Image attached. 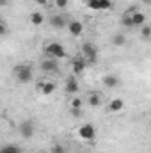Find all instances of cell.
I'll return each mask as SVG.
<instances>
[{
	"instance_id": "cell-1",
	"label": "cell",
	"mask_w": 151,
	"mask_h": 153,
	"mask_svg": "<svg viewBox=\"0 0 151 153\" xmlns=\"http://www.w3.org/2000/svg\"><path fill=\"white\" fill-rule=\"evenodd\" d=\"M13 73H14V78H16L20 84H29V82L34 78L32 68H30L29 64H18V66H14Z\"/></svg>"
},
{
	"instance_id": "cell-2",
	"label": "cell",
	"mask_w": 151,
	"mask_h": 153,
	"mask_svg": "<svg viewBox=\"0 0 151 153\" xmlns=\"http://www.w3.org/2000/svg\"><path fill=\"white\" fill-rule=\"evenodd\" d=\"M44 52H46V55H50L52 59H57V61H61V59H64V57L68 55L64 45H62V43H57V41L48 43V45L44 46Z\"/></svg>"
},
{
	"instance_id": "cell-3",
	"label": "cell",
	"mask_w": 151,
	"mask_h": 153,
	"mask_svg": "<svg viewBox=\"0 0 151 153\" xmlns=\"http://www.w3.org/2000/svg\"><path fill=\"white\" fill-rule=\"evenodd\" d=\"M82 57L87 61V64H94L98 57V50L93 43H84L82 45Z\"/></svg>"
},
{
	"instance_id": "cell-4",
	"label": "cell",
	"mask_w": 151,
	"mask_h": 153,
	"mask_svg": "<svg viewBox=\"0 0 151 153\" xmlns=\"http://www.w3.org/2000/svg\"><path fill=\"white\" fill-rule=\"evenodd\" d=\"M18 132H20V135H21V137L30 139V137L34 135V132H36V126H34V123H32L30 119H25V121H21V123H20Z\"/></svg>"
},
{
	"instance_id": "cell-5",
	"label": "cell",
	"mask_w": 151,
	"mask_h": 153,
	"mask_svg": "<svg viewBox=\"0 0 151 153\" xmlns=\"http://www.w3.org/2000/svg\"><path fill=\"white\" fill-rule=\"evenodd\" d=\"M78 135H80V139H84V141H93V139L96 137V128H94L91 123H84V125L78 128Z\"/></svg>"
},
{
	"instance_id": "cell-6",
	"label": "cell",
	"mask_w": 151,
	"mask_h": 153,
	"mask_svg": "<svg viewBox=\"0 0 151 153\" xmlns=\"http://www.w3.org/2000/svg\"><path fill=\"white\" fill-rule=\"evenodd\" d=\"M85 68H87V61L82 55H76V57L71 59V71H73V75H82L85 71Z\"/></svg>"
},
{
	"instance_id": "cell-7",
	"label": "cell",
	"mask_w": 151,
	"mask_h": 153,
	"mask_svg": "<svg viewBox=\"0 0 151 153\" xmlns=\"http://www.w3.org/2000/svg\"><path fill=\"white\" fill-rule=\"evenodd\" d=\"M39 66H41V70L44 73H57L59 71V62H57V59H52V57L50 59H44Z\"/></svg>"
},
{
	"instance_id": "cell-8",
	"label": "cell",
	"mask_w": 151,
	"mask_h": 153,
	"mask_svg": "<svg viewBox=\"0 0 151 153\" xmlns=\"http://www.w3.org/2000/svg\"><path fill=\"white\" fill-rule=\"evenodd\" d=\"M68 30H70L71 36L78 38V36L84 34V23L78 22V20H70V23H68Z\"/></svg>"
},
{
	"instance_id": "cell-9",
	"label": "cell",
	"mask_w": 151,
	"mask_h": 153,
	"mask_svg": "<svg viewBox=\"0 0 151 153\" xmlns=\"http://www.w3.org/2000/svg\"><path fill=\"white\" fill-rule=\"evenodd\" d=\"M68 23L70 22H66V18L62 16V14H53L52 18H50V25L53 27V29H64V27H68Z\"/></svg>"
},
{
	"instance_id": "cell-10",
	"label": "cell",
	"mask_w": 151,
	"mask_h": 153,
	"mask_svg": "<svg viewBox=\"0 0 151 153\" xmlns=\"http://www.w3.org/2000/svg\"><path fill=\"white\" fill-rule=\"evenodd\" d=\"M78 89H80V85H78L76 75L68 76V80H66V93H70V94H76Z\"/></svg>"
},
{
	"instance_id": "cell-11",
	"label": "cell",
	"mask_w": 151,
	"mask_h": 153,
	"mask_svg": "<svg viewBox=\"0 0 151 153\" xmlns=\"http://www.w3.org/2000/svg\"><path fill=\"white\" fill-rule=\"evenodd\" d=\"M132 20H133V25H135V27L146 25V14L141 13V11H132Z\"/></svg>"
},
{
	"instance_id": "cell-12",
	"label": "cell",
	"mask_w": 151,
	"mask_h": 153,
	"mask_svg": "<svg viewBox=\"0 0 151 153\" xmlns=\"http://www.w3.org/2000/svg\"><path fill=\"white\" fill-rule=\"evenodd\" d=\"M39 91L48 96V94H52V93L55 91V84H53L52 80H43V82L39 84Z\"/></svg>"
},
{
	"instance_id": "cell-13",
	"label": "cell",
	"mask_w": 151,
	"mask_h": 153,
	"mask_svg": "<svg viewBox=\"0 0 151 153\" xmlns=\"http://www.w3.org/2000/svg\"><path fill=\"white\" fill-rule=\"evenodd\" d=\"M87 105L93 107V109L100 107V105H101V94H100V93H91V94L87 96Z\"/></svg>"
},
{
	"instance_id": "cell-14",
	"label": "cell",
	"mask_w": 151,
	"mask_h": 153,
	"mask_svg": "<svg viewBox=\"0 0 151 153\" xmlns=\"http://www.w3.org/2000/svg\"><path fill=\"white\" fill-rule=\"evenodd\" d=\"M103 85L109 87V89H114L119 85V76L117 75H105L103 76Z\"/></svg>"
},
{
	"instance_id": "cell-15",
	"label": "cell",
	"mask_w": 151,
	"mask_h": 153,
	"mask_svg": "<svg viewBox=\"0 0 151 153\" xmlns=\"http://www.w3.org/2000/svg\"><path fill=\"white\" fill-rule=\"evenodd\" d=\"M123 109H124V100H121V98L110 100V103H109V111H110V112H119V111H123Z\"/></svg>"
},
{
	"instance_id": "cell-16",
	"label": "cell",
	"mask_w": 151,
	"mask_h": 153,
	"mask_svg": "<svg viewBox=\"0 0 151 153\" xmlns=\"http://www.w3.org/2000/svg\"><path fill=\"white\" fill-rule=\"evenodd\" d=\"M29 22L32 23V25H43V22H44V16H43V13H39V11H34V13H30L29 14Z\"/></svg>"
},
{
	"instance_id": "cell-17",
	"label": "cell",
	"mask_w": 151,
	"mask_h": 153,
	"mask_svg": "<svg viewBox=\"0 0 151 153\" xmlns=\"http://www.w3.org/2000/svg\"><path fill=\"white\" fill-rule=\"evenodd\" d=\"M121 25H123V27H128V29L135 27V25H133V20H132V13H124V14H123V18H121Z\"/></svg>"
},
{
	"instance_id": "cell-18",
	"label": "cell",
	"mask_w": 151,
	"mask_h": 153,
	"mask_svg": "<svg viewBox=\"0 0 151 153\" xmlns=\"http://www.w3.org/2000/svg\"><path fill=\"white\" fill-rule=\"evenodd\" d=\"M0 153H21V148L18 144H5Z\"/></svg>"
},
{
	"instance_id": "cell-19",
	"label": "cell",
	"mask_w": 151,
	"mask_h": 153,
	"mask_svg": "<svg viewBox=\"0 0 151 153\" xmlns=\"http://www.w3.org/2000/svg\"><path fill=\"white\" fill-rule=\"evenodd\" d=\"M110 41H112L114 46H123L126 43V38H124V34H114Z\"/></svg>"
},
{
	"instance_id": "cell-20",
	"label": "cell",
	"mask_w": 151,
	"mask_h": 153,
	"mask_svg": "<svg viewBox=\"0 0 151 153\" xmlns=\"http://www.w3.org/2000/svg\"><path fill=\"white\" fill-rule=\"evenodd\" d=\"M70 105H71V111H82V107H84V102H82V98H73Z\"/></svg>"
},
{
	"instance_id": "cell-21",
	"label": "cell",
	"mask_w": 151,
	"mask_h": 153,
	"mask_svg": "<svg viewBox=\"0 0 151 153\" xmlns=\"http://www.w3.org/2000/svg\"><path fill=\"white\" fill-rule=\"evenodd\" d=\"M141 38L151 39V27L150 25H142V27H141Z\"/></svg>"
},
{
	"instance_id": "cell-22",
	"label": "cell",
	"mask_w": 151,
	"mask_h": 153,
	"mask_svg": "<svg viewBox=\"0 0 151 153\" xmlns=\"http://www.w3.org/2000/svg\"><path fill=\"white\" fill-rule=\"evenodd\" d=\"M112 9V0H100V11H109Z\"/></svg>"
},
{
	"instance_id": "cell-23",
	"label": "cell",
	"mask_w": 151,
	"mask_h": 153,
	"mask_svg": "<svg viewBox=\"0 0 151 153\" xmlns=\"http://www.w3.org/2000/svg\"><path fill=\"white\" fill-rule=\"evenodd\" d=\"M85 5H87L89 9L100 11V0H85Z\"/></svg>"
},
{
	"instance_id": "cell-24",
	"label": "cell",
	"mask_w": 151,
	"mask_h": 153,
	"mask_svg": "<svg viewBox=\"0 0 151 153\" xmlns=\"http://www.w3.org/2000/svg\"><path fill=\"white\" fill-rule=\"evenodd\" d=\"M52 153H66V148L62 144H53L52 146Z\"/></svg>"
},
{
	"instance_id": "cell-25",
	"label": "cell",
	"mask_w": 151,
	"mask_h": 153,
	"mask_svg": "<svg viewBox=\"0 0 151 153\" xmlns=\"http://www.w3.org/2000/svg\"><path fill=\"white\" fill-rule=\"evenodd\" d=\"M55 5L59 9H64V7H68V0H55Z\"/></svg>"
},
{
	"instance_id": "cell-26",
	"label": "cell",
	"mask_w": 151,
	"mask_h": 153,
	"mask_svg": "<svg viewBox=\"0 0 151 153\" xmlns=\"http://www.w3.org/2000/svg\"><path fill=\"white\" fill-rule=\"evenodd\" d=\"M0 34L7 36V25H5V22H0Z\"/></svg>"
},
{
	"instance_id": "cell-27",
	"label": "cell",
	"mask_w": 151,
	"mask_h": 153,
	"mask_svg": "<svg viewBox=\"0 0 151 153\" xmlns=\"http://www.w3.org/2000/svg\"><path fill=\"white\" fill-rule=\"evenodd\" d=\"M39 5H48V0H36Z\"/></svg>"
},
{
	"instance_id": "cell-28",
	"label": "cell",
	"mask_w": 151,
	"mask_h": 153,
	"mask_svg": "<svg viewBox=\"0 0 151 153\" xmlns=\"http://www.w3.org/2000/svg\"><path fill=\"white\" fill-rule=\"evenodd\" d=\"M0 5H2V7H5V5H7V0H0Z\"/></svg>"
},
{
	"instance_id": "cell-29",
	"label": "cell",
	"mask_w": 151,
	"mask_h": 153,
	"mask_svg": "<svg viewBox=\"0 0 151 153\" xmlns=\"http://www.w3.org/2000/svg\"><path fill=\"white\" fill-rule=\"evenodd\" d=\"M142 2H146V4H150V2H151V0H142Z\"/></svg>"
}]
</instances>
